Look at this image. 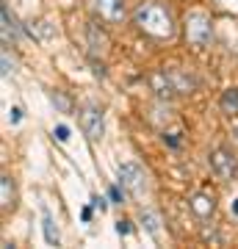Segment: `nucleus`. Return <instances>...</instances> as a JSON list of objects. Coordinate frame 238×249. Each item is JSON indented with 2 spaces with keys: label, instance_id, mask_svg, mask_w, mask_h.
<instances>
[{
  "label": "nucleus",
  "instance_id": "obj_1",
  "mask_svg": "<svg viewBox=\"0 0 238 249\" xmlns=\"http://www.w3.org/2000/svg\"><path fill=\"white\" fill-rule=\"evenodd\" d=\"M133 19L139 25L141 34L152 36V39H172L175 36V19L172 11L158 3V0H144L139 3V9L133 11Z\"/></svg>",
  "mask_w": 238,
  "mask_h": 249
},
{
  "label": "nucleus",
  "instance_id": "obj_2",
  "mask_svg": "<svg viewBox=\"0 0 238 249\" xmlns=\"http://www.w3.org/2000/svg\"><path fill=\"white\" fill-rule=\"evenodd\" d=\"M116 178H119V186L128 191L130 196H144L150 191V180H147V172L141 169L139 163H133V160H125L116 166Z\"/></svg>",
  "mask_w": 238,
  "mask_h": 249
},
{
  "label": "nucleus",
  "instance_id": "obj_3",
  "mask_svg": "<svg viewBox=\"0 0 238 249\" xmlns=\"http://www.w3.org/2000/svg\"><path fill=\"white\" fill-rule=\"evenodd\" d=\"M185 42L191 47H197V50H202L208 42H211L213 36V25H211V17L208 14H202V11H191L188 17H185Z\"/></svg>",
  "mask_w": 238,
  "mask_h": 249
},
{
  "label": "nucleus",
  "instance_id": "obj_4",
  "mask_svg": "<svg viewBox=\"0 0 238 249\" xmlns=\"http://www.w3.org/2000/svg\"><path fill=\"white\" fill-rule=\"evenodd\" d=\"M78 122L80 130L89 142H100L106 136V122H103V108L94 106V103H83L78 108Z\"/></svg>",
  "mask_w": 238,
  "mask_h": 249
},
{
  "label": "nucleus",
  "instance_id": "obj_5",
  "mask_svg": "<svg viewBox=\"0 0 238 249\" xmlns=\"http://www.w3.org/2000/svg\"><path fill=\"white\" fill-rule=\"evenodd\" d=\"M208 160H211V169L213 175L219 180H233L238 175V160L236 155L230 150H224V147H216V150H211V155H208Z\"/></svg>",
  "mask_w": 238,
  "mask_h": 249
},
{
  "label": "nucleus",
  "instance_id": "obj_6",
  "mask_svg": "<svg viewBox=\"0 0 238 249\" xmlns=\"http://www.w3.org/2000/svg\"><path fill=\"white\" fill-rule=\"evenodd\" d=\"M147 83H150V89L158 94L161 100H169V97H175L177 89H175V80H172V75H169L166 70H161V72H152L150 78H147Z\"/></svg>",
  "mask_w": 238,
  "mask_h": 249
},
{
  "label": "nucleus",
  "instance_id": "obj_7",
  "mask_svg": "<svg viewBox=\"0 0 238 249\" xmlns=\"http://www.w3.org/2000/svg\"><path fill=\"white\" fill-rule=\"evenodd\" d=\"M25 34L36 42H53L55 39V25H50L47 19H31L25 25Z\"/></svg>",
  "mask_w": 238,
  "mask_h": 249
},
{
  "label": "nucleus",
  "instance_id": "obj_8",
  "mask_svg": "<svg viewBox=\"0 0 238 249\" xmlns=\"http://www.w3.org/2000/svg\"><path fill=\"white\" fill-rule=\"evenodd\" d=\"M0 14H3V42H6V45H9V42H17L19 34H22V25H19L17 17L9 11V3L0 6Z\"/></svg>",
  "mask_w": 238,
  "mask_h": 249
},
{
  "label": "nucleus",
  "instance_id": "obj_9",
  "mask_svg": "<svg viewBox=\"0 0 238 249\" xmlns=\"http://www.w3.org/2000/svg\"><path fill=\"white\" fill-rule=\"evenodd\" d=\"M94 9L100 11V17H106L108 22H119L125 17V0H94Z\"/></svg>",
  "mask_w": 238,
  "mask_h": 249
},
{
  "label": "nucleus",
  "instance_id": "obj_10",
  "mask_svg": "<svg viewBox=\"0 0 238 249\" xmlns=\"http://www.w3.org/2000/svg\"><path fill=\"white\" fill-rule=\"evenodd\" d=\"M188 208H191L200 219H211L213 211H216V199H213L211 194H194L188 199Z\"/></svg>",
  "mask_w": 238,
  "mask_h": 249
},
{
  "label": "nucleus",
  "instance_id": "obj_11",
  "mask_svg": "<svg viewBox=\"0 0 238 249\" xmlns=\"http://www.w3.org/2000/svg\"><path fill=\"white\" fill-rule=\"evenodd\" d=\"M42 232L47 247H61V235H58V227H55V219L47 213V208L42 211Z\"/></svg>",
  "mask_w": 238,
  "mask_h": 249
},
{
  "label": "nucleus",
  "instance_id": "obj_12",
  "mask_svg": "<svg viewBox=\"0 0 238 249\" xmlns=\"http://www.w3.org/2000/svg\"><path fill=\"white\" fill-rule=\"evenodd\" d=\"M0 199H3V211L9 213V211H14V205H17V191H14V183H11L9 175H3L0 178Z\"/></svg>",
  "mask_w": 238,
  "mask_h": 249
},
{
  "label": "nucleus",
  "instance_id": "obj_13",
  "mask_svg": "<svg viewBox=\"0 0 238 249\" xmlns=\"http://www.w3.org/2000/svg\"><path fill=\"white\" fill-rule=\"evenodd\" d=\"M139 222H141V227L150 232V235H155V238H158V232H161V216L155 213V211H144V208H141Z\"/></svg>",
  "mask_w": 238,
  "mask_h": 249
},
{
  "label": "nucleus",
  "instance_id": "obj_14",
  "mask_svg": "<svg viewBox=\"0 0 238 249\" xmlns=\"http://www.w3.org/2000/svg\"><path fill=\"white\" fill-rule=\"evenodd\" d=\"M169 75L175 80L177 94H188V91L197 89V78H191V75H183V72H169Z\"/></svg>",
  "mask_w": 238,
  "mask_h": 249
},
{
  "label": "nucleus",
  "instance_id": "obj_15",
  "mask_svg": "<svg viewBox=\"0 0 238 249\" xmlns=\"http://www.w3.org/2000/svg\"><path fill=\"white\" fill-rule=\"evenodd\" d=\"M50 103H53V108H58V114H72V100L64 91H53L50 94Z\"/></svg>",
  "mask_w": 238,
  "mask_h": 249
},
{
  "label": "nucleus",
  "instance_id": "obj_16",
  "mask_svg": "<svg viewBox=\"0 0 238 249\" xmlns=\"http://www.w3.org/2000/svg\"><path fill=\"white\" fill-rule=\"evenodd\" d=\"M221 108L227 114H238V89H227L221 94Z\"/></svg>",
  "mask_w": 238,
  "mask_h": 249
},
{
  "label": "nucleus",
  "instance_id": "obj_17",
  "mask_svg": "<svg viewBox=\"0 0 238 249\" xmlns=\"http://www.w3.org/2000/svg\"><path fill=\"white\" fill-rule=\"evenodd\" d=\"M3 75H6V78H9V75H14V72H17V64H14V58H11L9 55V47H3Z\"/></svg>",
  "mask_w": 238,
  "mask_h": 249
},
{
  "label": "nucleus",
  "instance_id": "obj_18",
  "mask_svg": "<svg viewBox=\"0 0 238 249\" xmlns=\"http://www.w3.org/2000/svg\"><path fill=\"white\" fill-rule=\"evenodd\" d=\"M53 139L58 144H70V127H67V124H55L53 127Z\"/></svg>",
  "mask_w": 238,
  "mask_h": 249
},
{
  "label": "nucleus",
  "instance_id": "obj_19",
  "mask_svg": "<svg viewBox=\"0 0 238 249\" xmlns=\"http://www.w3.org/2000/svg\"><path fill=\"white\" fill-rule=\"evenodd\" d=\"M216 9L227 11V14H238V0H213Z\"/></svg>",
  "mask_w": 238,
  "mask_h": 249
},
{
  "label": "nucleus",
  "instance_id": "obj_20",
  "mask_svg": "<svg viewBox=\"0 0 238 249\" xmlns=\"http://www.w3.org/2000/svg\"><path fill=\"white\" fill-rule=\"evenodd\" d=\"M19 122H22V108H19V106H11V108H9V124H14V127H17Z\"/></svg>",
  "mask_w": 238,
  "mask_h": 249
},
{
  "label": "nucleus",
  "instance_id": "obj_21",
  "mask_svg": "<svg viewBox=\"0 0 238 249\" xmlns=\"http://www.w3.org/2000/svg\"><path fill=\"white\" fill-rule=\"evenodd\" d=\"M130 222H128V219H119V222H116V232H119V235H130Z\"/></svg>",
  "mask_w": 238,
  "mask_h": 249
},
{
  "label": "nucleus",
  "instance_id": "obj_22",
  "mask_svg": "<svg viewBox=\"0 0 238 249\" xmlns=\"http://www.w3.org/2000/svg\"><path fill=\"white\" fill-rule=\"evenodd\" d=\"M108 196H111V202H114V205H122V199H125V196H122V191H119L116 186H111V188H108Z\"/></svg>",
  "mask_w": 238,
  "mask_h": 249
},
{
  "label": "nucleus",
  "instance_id": "obj_23",
  "mask_svg": "<svg viewBox=\"0 0 238 249\" xmlns=\"http://www.w3.org/2000/svg\"><path fill=\"white\" fill-rule=\"evenodd\" d=\"M92 208H94V211H100V213H106V199H103V196H92Z\"/></svg>",
  "mask_w": 238,
  "mask_h": 249
},
{
  "label": "nucleus",
  "instance_id": "obj_24",
  "mask_svg": "<svg viewBox=\"0 0 238 249\" xmlns=\"http://www.w3.org/2000/svg\"><path fill=\"white\" fill-rule=\"evenodd\" d=\"M164 142L169 147H180V133H164Z\"/></svg>",
  "mask_w": 238,
  "mask_h": 249
},
{
  "label": "nucleus",
  "instance_id": "obj_25",
  "mask_svg": "<svg viewBox=\"0 0 238 249\" xmlns=\"http://www.w3.org/2000/svg\"><path fill=\"white\" fill-rule=\"evenodd\" d=\"M80 216H83V222H92V208H83V213H80Z\"/></svg>",
  "mask_w": 238,
  "mask_h": 249
},
{
  "label": "nucleus",
  "instance_id": "obj_26",
  "mask_svg": "<svg viewBox=\"0 0 238 249\" xmlns=\"http://www.w3.org/2000/svg\"><path fill=\"white\" fill-rule=\"evenodd\" d=\"M230 213H233V216H238V196L233 199V202H230Z\"/></svg>",
  "mask_w": 238,
  "mask_h": 249
}]
</instances>
